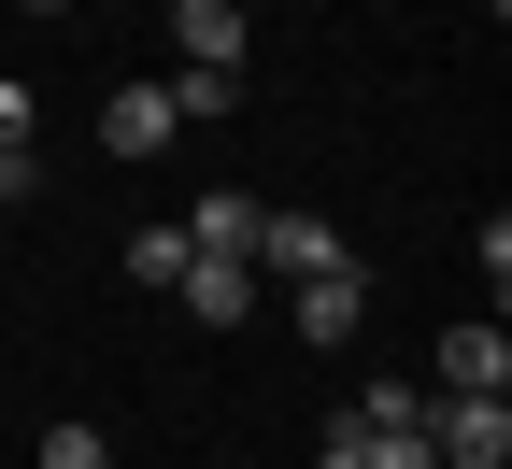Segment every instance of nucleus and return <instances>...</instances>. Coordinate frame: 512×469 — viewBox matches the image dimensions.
<instances>
[{
  "label": "nucleus",
  "mask_w": 512,
  "mask_h": 469,
  "mask_svg": "<svg viewBox=\"0 0 512 469\" xmlns=\"http://www.w3.org/2000/svg\"><path fill=\"white\" fill-rule=\"evenodd\" d=\"M413 427H427L441 469H512V398H441V384H427V413H413Z\"/></svg>",
  "instance_id": "obj_1"
},
{
  "label": "nucleus",
  "mask_w": 512,
  "mask_h": 469,
  "mask_svg": "<svg viewBox=\"0 0 512 469\" xmlns=\"http://www.w3.org/2000/svg\"><path fill=\"white\" fill-rule=\"evenodd\" d=\"M342 256H356V242H342L328 214H256V271H285V285H313V271H342Z\"/></svg>",
  "instance_id": "obj_2"
},
{
  "label": "nucleus",
  "mask_w": 512,
  "mask_h": 469,
  "mask_svg": "<svg viewBox=\"0 0 512 469\" xmlns=\"http://www.w3.org/2000/svg\"><path fill=\"white\" fill-rule=\"evenodd\" d=\"M100 143H114V157H171V143H185L171 86H157V72H143V86H114V100H100Z\"/></svg>",
  "instance_id": "obj_3"
},
{
  "label": "nucleus",
  "mask_w": 512,
  "mask_h": 469,
  "mask_svg": "<svg viewBox=\"0 0 512 469\" xmlns=\"http://www.w3.org/2000/svg\"><path fill=\"white\" fill-rule=\"evenodd\" d=\"M285 313H299V342H356V327H370V271L342 256V271H313V285H285Z\"/></svg>",
  "instance_id": "obj_4"
},
{
  "label": "nucleus",
  "mask_w": 512,
  "mask_h": 469,
  "mask_svg": "<svg viewBox=\"0 0 512 469\" xmlns=\"http://www.w3.org/2000/svg\"><path fill=\"white\" fill-rule=\"evenodd\" d=\"M441 398H512V342H498V313H470L456 342H441Z\"/></svg>",
  "instance_id": "obj_5"
},
{
  "label": "nucleus",
  "mask_w": 512,
  "mask_h": 469,
  "mask_svg": "<svg viewBox=\"0 0 512 469\" xmlns=\"http://www.w3.org/2000/svg\"><path fill=\"white\" fill-rule=\"evenodd\" d=\"M313 469H441V455H427V427H370V413H342Z\"/></svg>",
  "instance_id": "obj_6"
},
{
  "label": "nucleus",
  "mask_w": 512,
  "mask_h": 469,
  "mask_svg": "<svg viewBox=\"0 0 512 469\" xmlns=\"http://www.w3.org/2000/svg\"><path fill=\"white\" fill-rule=\"evenodd\" d=\"M171 43H185V72H242V0H171Z\"/></svg>",
  "instance_id": "obj_7"
},
{
  "label": "nucleus",
  "mask_w": 512,
  "mask_h": 469,
  "mask_svg": "<svg viewBox=\"0 0 512 469\" xmlns=\"http://www.w3.org/2000/svg\"><path fill=\"white\" fill-rule=\"evenodd\" d=\"M185 313H200V327H242L256 313V256H185V285H171Z\"/></svg>",
  "instance_id": "obj_8"
},
{
  "label": "nucleus",
  "mask_w": 512,
  "mask_h": 469,
  "mask_svg": "<svg viewBox=\"0 0 512 469\" xmlns=\"http://www.w3.org/2000/svg\"><path fill=\"white\" fill-rule=\"evenodd\" d=\"M185 242H200V256H256V199H242V185H214L200 214H185Z\"/></svg>",
  "instance_id": "obj_9"
},
{
  "label": "nucleus",
  "mask_w": 512,
  "mask_h": 469,
  "mask_svg": "<svg viewBox=\"0 0 512 469\" xmlns=\"http://www.w3.org/2000/svg\"><path fill=\"white\" fill-rule=\"evenodd\" d=\"M185 256H200L185 228H128V285H157V299H171V285H185Z\"/></svg>",
  "instance_id": "obj_10"
},
{
  "label": "nucleus",
  "mask_w": 512,
  "mask_h": 469,
  "mask_svg": "<svg viewBox=\"0 0 512 469\" xmlns=\"http://www.w3.org/2000/svg\"><path fill=\"white\" fill-rule=\"evenodd\" d=\"M29 469H114V441L72 413V427H43V455H29Z\"/></svg>",
  "instance_id": "obj_11"
},
{
  "label": "nucleus",
  "mask_w": 512,
  "mask_h": 469,
  "mask_svg": "<svg viewBox=\"0 0 512 469\" xmlns=\"http://www.w3.org/2000/svg\"><path fill=\"white\" fill-rule=\"evenodd\" d=\"M29 199H43V157H29V143H0V214H29Z\"/></svg>",
  "instance_id": "obj_12"
},
{
  "label": "nucleus",
  "mask_w": 512,
  "mask_h": 469,
  "mask_svg": "<svg viewBox=\"0 0 512 469\" xmlns=\"http://www.w3.org/2000/svg\"><path fill=\"white\" fill-rule=\"evenodd\" d=\"M0 143H29V86L15 72H0Z\"/></svg>",
  "instance_id": "obj_13"
},
{
  "label": "nucleus",
  "mask_w": 512,
  "mask_h": 469,
  "mask_svg": "<svg viewBox=\"0 0 512 469\" xmlns=\"http://www.w3.org/2000/svg\"><path fill=\"white\" fill-rule=\"evenodd\" d=\"M29 15H72V0H29Z\"/></svg>",
  "instance_id": "obj_14"
}]
</instances>
